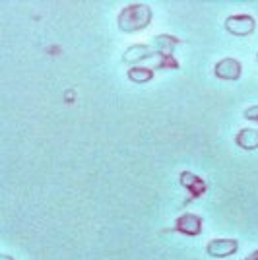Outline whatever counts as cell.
Listing matches in <instances>:
<instances>
[{
  "label": "cell",
  "instance_id": "cell-1",
  "mask_svg": "<svg viewBox=\"0 0 258 260\" xmlns=\"http://www.w3.org/2000/svg\"><path fill=\"white\" fill-rule=\"evenodd\" d=\"M118 29L124 33H134L146 29L151 22V10L150 6L142 4V2H134L128 4L126 8H122V12L118 14Z\"/></svg>",
  "mask_w": 258,
  "mask_h": 260
},
{
  "label": "cell",
  "instance_id": "cell-2",
  "mask_svg": "<svg viewBox=\"0 0 258 260\" xmlns=\"http://www.w3.org/2000/svg\"><path fill=\"white\" fill-rule=\"evenodd\" d=\"M254 27H256V22H254V18H252V16H248V14L229 16V18L225 20V29H227V31L233 33V35H239V37L252 33V31H254Z\"/></svg>",
  "mask_w": 258,
  "mask_h": 260
},
{
  "label": "cell",
  "instance_id": "cell-3",
  "mask_svg": "<svg viewBox=\"0 0 258 260\" xmlns=\"http://www.w3.org/2000/svg\"><path fill=\"white\" fill-rule=\"evenodd\" d=\"M237 249H239V243L235 239H214L208 243V252L215 258L231 256L233 252H237Z\"/></svg>",
  "mask_w": 258,
  "mask_h": 260
},
{
  "label": "cell",
  "instance_id": "cell-4",
  "mask_svg": "<svg viewBox=\"0 0 258 260\" xmlns=\"http://www.w3.org/2000/svg\"><path fill=\"white\" fill-rule=\"evenodd\" d=\"M215 76L223 80H237L241 76V62L235 58H223L215 64Z\"/></svg>",
  "mask_w": 258,
  "mask_h": 260
},
{
  "label": "cell",
  "instance_id": "cell-5",
  "mask_svg": "<svg viewBox=\"0 0 258 260\" xmlns=\"http://www.w3.org/2000/svg\"><path fill=\"white\" fill-rule=\"evenodd\" d=\"M177 229L186 235H198L202 229V219L194 214H184L177 219Z\"/></svg>",
  "mask_w": 258,
  "mask_h": 260
},
{
  "label": "cell",
  "instance_id": "cell-6",
  "mask_svg": "<svg viewBox=\"0 0 258 260\" xmlns=\"http://www.w3.org/2000/svg\"><path fill=\"white\" fill-rule=\"evenodd\" d=\"M181 183L190 190V194L196 198V196H200V194H204V190H206V183L202 181V179H198L196 175L192 173H183L181 175Z\"/></svg>",
  "mask_w": 258,
  "mask_h": 260
},
{
  "label": "cell",
  "instance_id": "cell-7",
  "mask_svg": "<svg viewBox=\"0 0 258 260\" xmlns=\"http://www.w3.org/2000/svg\"><path fill=\"white\" fill-rule=\"evenodd\" d=\"M237 144L243 150H256L258 148V132L252 128H243L237 134Z\"/></svg>",
  "mask_w": 258,
  "mask_h": 260
},
{
  "label": "cell",
  "instance_id": "cell-8",
  "mask_svg": "<svg viewBox=\"0 0 258 260\" xmlns=\"http://www.w3.org/2000/svg\"><path fill=\"white\" fill-rule=\"evenodd\" d=\"M130 80L134 82H148L151 80V70H146V68H132L128 72Z\"/></svg>",
  "mask_w": 258,
  "mask_h": 260
},
{
  "label": "cell",
  "instance_id": "cell-9",
  "mask_svg": "<svg viewBox=\"0 0 258 260\" xmlns=\"http://www.w3.org/2000/svg\"><path fill=\"white\" fill-rule=\"evenodd\" d=\"M150 53H151L150 47H130L128 51L124 53V58H126V60H130L134 54H138V58H148V56H150Z\"/></svg>",
  "mask_w": 258,
  "mask_h": 260
},
{
  "label": "cell",
  "instance_id": "cell-10",
  "mask_svg": "<svg viewBox=\"0 0 258 260\" xmlns=\"http://www.w3.org/2000/svg\"><path fill=\"white\" fill-rule=\"evenodd\" d=\"M245 117H247V119H250V120H256V122H258V105H256V107L247 109V111H245Z\"/></svg>",
  "mask_w": 258,
  "mask_h": 260
},
{
  "label": "cell",
  "instance_id": "cell-11",
  "mask_svg": "<svg viewBox=\"0 0 258 260\" xmlns=\"http://www.w3.org/2000/svg\"><path fill=\"white\" fill-rule=\"evenodd\" d=\"M245 260H258V250H254L252 254H248V256Z\"/></svg>",
  "mask_w": 258,
  "mask_h": 260
},
{
  "label": "cell",
  "instance_id": "cell-12",
  "mask_svg": "<svg viewBox=\"0 0 258 260\" xmlns=\"http://www.w3.org/2000/svg\"><path fill=\"white\" fill-rule=\"evenodd\" d=\"M256 58H258V54H256Z\"/></svg>",
  "mask_w": 258,
  "mask_h": 260
}]
</instances>
